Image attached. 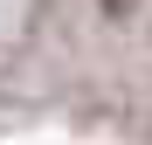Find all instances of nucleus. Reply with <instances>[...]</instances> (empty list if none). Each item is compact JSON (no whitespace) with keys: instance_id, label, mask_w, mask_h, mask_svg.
Instances as JSON below:
<instances>
[{"instance_id":"obj_1","label":"nucleus","mask_w":152,"mask_h":145,"mask_svg":"<svg viewBox=\"0 0 152 145\" xmlns=\"http://www.w3.org/2000/svg\"><path fill=\"white\" fill-rule=\"evenodd\" d=\"M104 7H111V14H124V7H132V0H104Z\"/></svg>"}]
</instances>
